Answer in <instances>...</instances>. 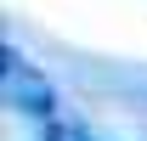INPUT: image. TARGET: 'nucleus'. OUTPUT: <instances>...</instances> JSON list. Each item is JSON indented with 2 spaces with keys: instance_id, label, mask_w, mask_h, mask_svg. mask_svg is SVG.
I'll use <instances>...</instances> for the list:
<instances>
[{
  "instance_id": "nucleus-1",
  "label": "nucleus",
  "mask_w": 147,
  "mask_h": 141,
  "mask_svg": "<svg viewBox=\"0 0 147 141\" xmlns=\"http://www.w3.org/2000/svg\"><path fill=\"white\" fill-rule=\"evenodd\" d=\"M0 90H6V107H17V113H28V119H51L57 113V90L45 85V73H34L11 45H6V56H0Z\"/></svg>"
}]
</instances>
